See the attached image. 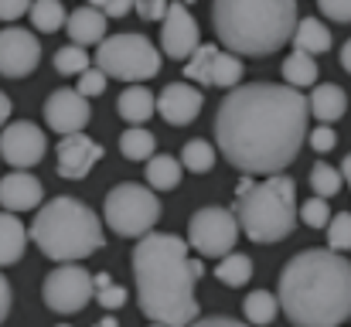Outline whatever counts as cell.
I'll return each instance as SVG.
<instances>
[{
	"mask_svg": "<svg viewBox=\"0 0 351 327\" xmlns=\"http://www.w3.org/2000/svg\"><path fill=\"white\" fill-rule=\"evenodd\" d=\"M335 143H338V136H335V130L324 123V126H317V130H311V147L317 150V154H328V150H335Z\"/></svg>",
	"mask_w": 351,
	"mask_h": 327,
	"instance_id": "obj_40",
	"label": "cell"
},
{
	"mask_svg": "<svg viewBox=\"0 0 351 327\" xmlns=\"http://www.w3.org/2000/svg\"><path fill=\"white\" fill-rule=\"evenodd\" d=\"M55 69L62 75H86L93 69V55H86L82 45H65L55 51Z\"/></svg>",
	"mask_w": 351,
	"mask_h": 327,
	"instance_id": "obj_30",
	"label": "cell"
},
{
	"mask_svg": "<svg viewBox=\"0 0 351 327\" xmlns=\"http://www.w3.org/2000/svg\"><path fill=\"white\" fill-rule=\"evenodd\" d=\"M31 7H34V0H0V17L10 24L21 14H31Z\"/></svg>",
	"mask_w": 351,
	"mask_h": 327,
	"instance_id": "obj_41",
	"label": "cell"
},
{
	"mask_svg": "<svg viewBox=\"0 0 351 327\" xmlns=\"http://www.w3.org/2000/svg\"><path fill=\"white\" fill-rule=\"evenodd\" d=\"M160 48L171 58H191L202 45H198V24L188 14V3H171L164 24H160Z\"/></svg>",
	"mask_w": 351,
	"mask_h": 327,
	"instance_id": "obj_14",
	"label": "cell"
},
{
	"mask_svg": "<svg viewBox=\"0 0 351 327\" xmlns=\"http://www.w3.org/2000/svg\"><path fill=\"white\" fill-rule=\"evenodd\" d=\"M31 239L55 263H79L106 245L99 218L79 198H51L34 218Z\"/></svg>",
	"mask_w": 351,
	"mask_h": 327,
	"instance_id": "obj_5",
	"label": "cell"
},
{
	"mask_svg": "<svg viewBox=\"0 0 351 327\" xmlns=\"http://www.w3.org/2000/svg\"><path fill=\"white\" fill-rule=\"evenodd\" d=\"M58 327H69V324H58Z\"/></svg>",
	"mask_w": 351,
	"mask_h": 327,
	"instance_id": "obj_50",
	"label": "cell"
},
{
	"mask_svg": "<svg viewBox=\"0 0 351 327\" xmlns=\"http://www.w3.org/2000/svg\"><path fill=\"white\" fill-rule=\"evenodd\" d=\"M41 195H45L41 181L34 174H27V171H14V174H7L0 181V205H3V212H31V208H38Z\"/></svg>",
	"mask_w": 351,
	"mask_h": 327,
	"instance_id": "obj_18",
	"label": "cell"
},
{
	"mask_svg": "<svg viewBox=\"0 0 351 327\" xmlns=\"http://www.w3.org/2000/svg\"><path fill=\"white\" fill-rule=\"evenodd\" d=\"M181 164H184L191 174H208V171L215 167V147L205 143V140H191V143H184V150H181Z\"/></svg>",
	"mask_w": 351,
	"mask_h": 327,
	"instance_id": "obj_31",
	"label": "cell"
},
{
	"mask_svg": "<svg viewBox=\"0 0 351 327\" xmlns=\"http://www.w3.org/2000/svg\"><path fill=\"white\" fill-rule=\"evenodd\" d=\"M24 245H27V232L24 225L14 218V212H3L0 218V263L10 266L24 256Z\"/></svg>",
	"mask_w": 351,
	"mask_h": 327,
	"instance_id": "obj_23",
	"label": "cell"
},
{
	"mask_svg": "<svg viewBox=\"0 0 351 327\" xmlns=\"http://www.w3.org/2000/svg\"><path fill=\"white\" fill-rule=\"evenodd\" d=\"M133 280L136 300L147 321L167 327H191L198 321L195 300V269L188 242L167 232H150L133 249Z\"/></svg>",
	"mask_w": 351,
	"mask_h": 327,
	"instance_id": "obj_2",
	"label": "cell"
},
{
	"mask_svg": "<svg viewBox=\"0 0 351 327\" xmlns=\"http://www.w3.org/2000/svg\"><path fill=\"white\" fill-rule=\"evenodd\" d=\"M96 300L106 307V311H117L126 304V290L113 283V276L110 273H96Z\"/></svg>",
	"mask_w": 351,
	"mask_h": 327,
	"instance_id": "obj_33",
	"label": "cell"
},
{
	"mask_svg": "<svg viewBox=\"0 0 351 327\" xmlns=\"http://www.w3.org/2000/svg\"><path fill=\"white\" fill-rule=\"evenodd\" d=\"M96 69L119 82H143L160 72V51L143 34H113L99 45Z\"/></svg>",
	"mask_w": 351,
	"mask_h": 327,
	"instance_id": "obj_8",
	"label": "cell"
},
{
	"mask_svg": "<svg viewBox=\"0 0 351 327\" xmlns=\"http://www.w3.org/2000/svg\"><path fill=\"white\" fill-rule=\"evenodd\" d=\"M10 116V96H0V119Z\"/></svg>",
	"mask_w": 351,
	"mask_h": 327,
	"instance_id": "obj_46",
	"label": "cell"
},
{
	"mask_svg": "<svg viewBox=\"0 0 351 327\" xmlns=\"http://www.w3.org/2000/svg\"><path fill=\"white\" fill-rule=\"evenodd\" d=\"M280 307L293 327H338L351 317V263L335 249L297 252L280 273Z\"/></svg>",
	"mask_w": 351,
	"mask_h": 327,
	"instance_id": "obj_3",
	"label": "cell"
},
{
	"mask_svg": "<svg viewBox=\"0 0 351 327\" xmlns=\"http://www.w3.org/2000/svg\"><path fill=\"white\" fill-rule=\"evenodd\" d=\"M297 0H215L212 27L232 55H273L297 31Z\"/></svg>",
	"mask_w": 351,
	"mask_h": 327,
	"instance_id": "obj_4",
	"label": "cell"
},
{
	"mask_svg": "<svg viewBox=\"0 0 351 327\" xmlns=\"http://www.w3.org/2000/svg\"><path fill=\"white\" fill-rule=\"evenodd\" d=\"M242 314H245V321L252 327L273 324L276 314H280V297H273L269 290H256V293H249L242 300Z\"/></svg>",
	"mask_w": 351,
	"mask_h": 327,
	"instance_id": "obj_25",
	"label": "cell"
},
{
	"mask_svg": "<svg viewBox=\"0 0 351 327\" xmlns=\"http://www.w3.org/2000/svg\"><path fill=\"white\" fill-rule=\"evenodd\" d=\"M181 171H184L181 160H174V157H167V154H154V157L147 160V184H150L154 191H174V188L181 184Z\"/></svg>",
	"mask_w": 351,
	"mask_h": 327,
	"instance_id": "obj_22",
	"label": "cell"
},
{
	"mask_svg": "<svg viewBox=\"0 0 351 327\" xmlns=\"http://www.w3.org/2000/svg\"><path fill=\"white\" fill-rule=\"evenodd\" d=\"M106 79H110V75H106L103 69H89L86 75H79V86H75V89H79L86 99H89V96H103V93H106Z\"/></svg>",
	"mask_w": 351,
	"mask_h": 327,
	"instance_id": "obj_36",
	"label": "cell"
},
{
	"mask_svg": "<svg viewBox=\"0 0 351 327\" xmlns=\"http://www.w3.org/2000/svg\"><path fill=\"white\" fill-rule=\"evenodd\" d=\"M86 3L96 7V10H103L106 17H123V14H130L136 7V0H86Z\"/></svg>",
	"mask_w": 351,
	"mask_h": 327,
	"instance_id": "obj_39",
	"label": "cell"
},
{
	"mask_svg": "<svg viewBox=\"0 0 351 327\" xmlns=\"http://www.w3.org/2000/svg\"><path fill=\"white\" fill-rule=\"evenodd\" d=\"M311 99L293 86L252 82L229 89L215 112V140L242 174H283L307 140Z\"/></svg>",
	"mask_w": 351,
	"mask_h": 327,
	"instance_id": "obj_1",
	"label": "cell"
},
{
	"mask_svg": "<svg viewBox=\"0 0 351 327\" xmlns=\"http://www.w3.org/2000/svg\"><path fill=\"white\" fill-rule=\"evenodd\" d=\"M103 218H106V225H110L117 235L143 239V235H150V228L160 221V202H157L154 191H147V184L123 181V184H117V188L106 195Z\"/></svg>",
	"mask_w": 351,
	"mask_h": 327,
	"instance_id": "obj_7",
	"label": "cell"
},
{
	"mask_svg": "<svg viewBox=\"0 0 351 327\" xmlns=\"http://www.w3.org/2000/svg\"><path fill=\"white\" fill-rule=\"evenodd\" d=\"M150 327H167V324H157V321H154V324H150Z\"/></svg>",
	"mask_w": 351,
	"mask_h": 327,
	"instance_id": "obj_49",
	"label": "cell"
},
{
	"mask_svg": "<svg viewBox=\"0 0 351 327\" xmlns=\"http://www.w3.org/2000/svg\"><path fill=\"white\" fill-rule=\"evenodd\" d=\"M45 123L69 136V133H82V126L89 123V99L79 93V89H58L48 96L45 103Z\"/></svg>",
	"mask_w": 351,
	"mask_h": 327,
	"instance_id": "obj_16",
	"label": "cell"
},
{
	"mask_svg": "<svg viewBox=\"0 0 351 327\" xmlns=\"http://www.w3.org/2000/svg\"><path fill=\"white\" fill-rule=\"evenodd\" d=\"M41 62V45L31 31L24 27H3L0 34V72L3 79H24L38 69Z\"/></svg>",
	"mask_w": 351,
	"mask_h": 327,
	"instance_id": "obj_12",
	"label": "cell"
},
{
	"mask_svg": "<svg viewBox=\"0 0 351 327\" xmlns=\"http://www.w3.org/2000/svg\"><path fill=\"white\" fill-rule=\"evenodd\" d=\"M31 24H34L38 31H45V34L62 31V27L69 24L62 0H34V7H31Z\"/></svg>",
	"mask_w": 351,
	"mask_h": 327,
	"instance_id": "obj_28",
	"label": "cell"
},
{
	"mask_svg": "<svg viewBox=\"0 0 351 327\" xmlns=\"http://www.w3.org/2000/svg\"><path fill=\"white\" fill-rule=\"evenodd\" d=\"M45 150H48L45 133H41L34 123H27V119L10 123V126H3V133H0V154H3V160H7L10 167H17V171L34 167V164L45 157Z\"/></svg>",
	"mask_w": 351,
	"mask_h": 327,
	"instance_id": "obj_13",
	"label": "cell"
},
{
	"mask_svg": "<svg viewBox=\"0 0 351 327\" xmlns=\"http://www.w3.org/2000/svg\"><path fill=\"white\" fill-rule=\"evenodd\" d=\"M69 38H72V45H103L106 41V14L103 10H96V7H79V10H72L69 14Z\"/></svg>",
	"mask_w": 351,
	"mask_h": 327,
	"instance_id": "obj_19",
	"label": "cell"
},
{
	"mask_svg": "<svg viewBox=\"0 0 351 327\" xmlns=\"http://www.w3.org/2000/svg\"><path fill=\"white\" fill-rule=\"evenodd\" d=\"M293 48H297V51H307V55H324V51L331 48V31H328L321 21L307 17V21H300L297 31H293Z\"/></svg>",
	"mask_w": 351,
	"mask_h": 327,
	"instance_id": "obj_24",
	"label": "cell"
},
{
	"mask_svg": "<svg viewBox=\"0 0 351 327\" xmlns=\"http://www.w3.org/2000/svg\"><path fill=\"white\" fill-rule=\"evenodd\" d=\"M96 327H117V321H113V317H106V321H99Z\"/></svg>",
	"mask_w": 351,
	"mask_h": 327,
	"instance_id": "obj_48",
	"label": "cell"
},
{
	"mask_svg": "<svg viewBox=\"0 0 351 327\" xmlns=\"http://www.w3.org/2000/svg\"><path fill=\"white\" fill-rule=\"evenodd\" d=\"M117 109H119V116H123L126 123L140 126V123H147V119L157 112V99L150 96V89H147V86H130V89H123V93H119Z\"/></svg>",
	"mask_w": 351,
	"mask_h": 327,
	"instance_id": "obj_20",
	"label": "cell"
},
{
	"mask_svg": "<svg viewBox=\"0 0 351 327\" xmlns=\"http://www.w3.org/2000/svg\"><path fill=\"white\" fill-rule=\"evenodd\" d=\"M0 293H3V300H0V321H7L10 317V283L7 280H0Z\"/></svg>",
	"mask_w": 351,
	"mask_h": 327,
	"instance_id": "obj_43",
	"label": "cell"
},
{
	"mask_svg": "<svg viewBox=\"0 0 351 327\" xmlns=\"http://www.w3.org/2000/svg\"><path fill=\"white\" fill-rule=\"evenodd\" d=\"M331 205H328V198H307L304 202V208H300V221L307 225V228H328L331 225Z\"/></svg>",
	"mask_w": 351,
	"mask_h": 327,
	"instance_id": "obj_34",
	"label": "cell"
},
{
	"mask_svg": "<svg viewBox=\"0 0 351 327\" xmlns=\"http://www.w3.org/2000/svg\"><path fill=\"white\" fill-rule=\"evenodd\" d=\"M239 218L229 208H198L188 221V245L198 256H212V259H226L232 252L235 239H239Z\"/></svg>",
	"mask_w": 351,
	"mask_h": 327,
	"instance_id": "obj_9",
	"label": "cell"
},
{
	"mask_svg": "<svg viewBox=\"0 0 351 327\" xmlns=\"http://www.w3.org/2000/svg\"><path fill=\"white\" fill-rule=\"evenodd\" d=\"M41 297L55 314H79L96 297V276L75 263H62L58 269L45 276Z\"/></svg>",
	"mask_w": 351,
	"mask_h": 327,
	"instance_id": "obj_10",
	"label": "cell"
},
{
	"mask_svg": "<svg viewBox=\"0 0 351 327\" xmlns=\"http://www.w3.org/2000/svg\"><path fill=\"white\" fill-rule=\"evenodd\" d=\"M154 147H157V140H154V133L143 130V126H130V130L119 136V150H123L126 160H150V157H154Z\"/></svg>",
	"mask_w": 351,
	"mask_h": 327,
	"instance_id": "obj_27",
	"label": "cell"
},
{
	"mask_svg": "<svg viewBox=\"0 0 351 327\" xmlns=\"http://www.w3.org/2000/svg\"><path fill=\"white\" fill-rule=\"evenodd\" d=\"M328 249L335 252H348L351 249V215L348 212H338L328 225Z\"/></svg>",
	"mask_w": 351,
	"mask_h": 327,
	"instance_id": "obj_35",
	"label": "cell"
},
{
	"mask_svg": "<svg viewBox=\"0 0 351 327\" xmlns=\"http://www.w3.org/2000/svg\"><path fill=\"white\" fill-rule=\"evenodd\" d=\"M191 269H195V276H202V273H205V266H202V259H191Z\"/></svg>",
	"mask_w": 351,
	"mask_h": 327,
	"instance_id": "obj_47",
	"label": "cell"
},
{
	"mask_svg": "<svg viewBox=\"0 0 351 327\" xmlns=\"http://www.w3.org/2000/svg\"><path fill=\"white\" fill-rule=\"evenodd\" d=\"M345 184V174L331 164H314L311 167V191H317V198H335Z\"/></svg>",
	"mask_w": 351,
	"mask_h": 327,
	"instance_id": "obj_32",
	"label": "cell"
},
{
	"mask_svg": "<svg viewBox=\"0 0 351 327\" xmlns=\"http://www.w3.org/2000/svg\"><path fill=\"white\" fill-rule=\"evenodd\" d=\"M345 109H348V96H345L341 86H331V82L314 86V93H311V112L321 123H338L345 116Z\"/></svg>",
	"mask_w": 351,
	"mask_h": 327,
	"instance_id": "obj_21",
	"label": "cell"
},
{
	"mask_svg": "<svg viewBox=\"0 0 351 327\" xmlns=\"http://www.w3.org/2000/svg\"><path fill=\"white\" fill-rule=\"evenodd\" d=\"M205 106V96L188 86V82H171L164 86V93L157 96V112L171 123V126H188Z\"/></svg>",
	"mask_w": 351,
	"mask_h": 327,
	"instance_id": "obj_17",
	"label": "cell"
},
{
	"mask_svg": "<svg viewBox=\"0 0 351 327\" xmlns=\"http://www.w3.org/2000/svg\"><path fill=\"white\" fill-rule=\"evenodd\" d=\"M341 65H345V72H351V41L341 45Z\"/></svg>",
	"mask_w": 351,
	"mask_h": 327,
	"instance_id": "obj_44",
	"label": "cell"
},
{
	"mask_svg": "<svg viewBox=\"0 0 351 327\" xmlns=\"http://www.w3.org/2000/svg\"><path fill=\"white\" fill-rule=\"evenodd\" d=\"M235 218L252 242H280L297 228V184L283 174L235 195Z\"/></svg>",
	"mask_w": 351,
	"mask_h": 327,
	"instance_id": "obj_6",
	"label": "cell"
},
{
	"mask_svg": "<svg viewBox=\"0 0 351 327\" xmlns=\"http://www.w3.org/2000/svg\"><path fill=\"white\" fill-rule=\"evenodd\" d=\"M191 327H252L249 321L242 324V321H232V317H202V321H195Z\"/></svg>",
	"mask_w": 351,
	"mask_h": 327,
	"instance_id": "obj_42",
	"label": "cell"
},
{
	"mask_svg": "<svg viewBox=\"0 0 351 327\" xmlns=\"http://www.w3.org/2000/svg\"><path fill=\"white\" fill-rule=\"evenodd\" d=\"M184 75L191 82H202V86H215V89H239L242 75H245V65L235 58L232 51H222L219 45H202L188 65H184Z\"/></svg>",
	"mask_w": 351,
	"mask_h": 327,
	"instance_id": "obj_11",
	"label": "cell"
},
{
	"mask_svg": "<svg viewBox=\"0 0 351 327\" xmlns=\"http://www.w3.org/2000/svg\"><path fill=\"white\" fill-rule=\"evenodd\" d=\"M103 147L93 140V136H86V133H69V136H62V143H58V178H65V181H82L99 160H103Z\"/></svg>",
	"mask_w": 351,
	"mask_h": 327,
	"instance_id": "obj_15",
	"label": "cell"
},
{
	"mask_svg": "<svg viewBox=\"0 0 351 327\" xmlns=\"http://www.w3.org/2000/svg\"><path fill=\"white\" fill-rule=\"evenodd\" d=\"M171 3H178V0H136V14H140L143 21H160V24H164ZM181 3H191V0H181Z\"/></svg>",
	"mask_w": 351,
	"mask_h": 327,
	"instance_id": "obj_37",
	"label": "cell"
},
{
	"mask_svg": "<svg viewBox=\"0 0 351 327\" xmlns=\"http://www.w3.org/2000/svg\"><path fill=\"white\" fill-rule=\"evenodd\" d=\"M341 174H345V184L351 188V154L345 157V160H341Z\"/></svg>",
	"mask_w": 351,
	"mask_h": 327,
	"instance_id": "obj_45",
	"label": "cell"
},
{
	"mask_svg": "<svg viewBox=\"0 0 351 327\" xmlns=\"http://www.w3.org/2000/svg\"><path fill=\"white\" fill-rule=\"evenodd\" d=\"M215 276H219L226 287H245L249 276H252V259H249L245 252H229V256L219 263Z\"/></svg>",
	"mask_w": 351,
	"mask_h": 327,
	"instance_id": "obj_29",
	"label": "cell"
},
{
	"mask_svg": "<svg viewBox=\"0 0 351 327\" xmlns=\"http://www.w3.org/2000/svg\"><path fill=\"white\" fill-rule=\"evenodd\" d=\"M283 79H287V86H293V89H304V86L317 82V62H314V55H307V51L287 55V62H283Z\"/></svg>",
	"mask_w": 351,
	"mask_h": 327,
	"instance_id": "obj_26",
	"label": "cell"
},
{
	"mask_svg": "<svg viewBox=\"0 0 351 327\" xmlns=\"http://www.w3.org/2000/svg\"><path fill=\"white\" fill-rule=\"evenodd\" d=\"M317 7H321V14L331 17V21H341V24L351 21V0H317Z\"/></svg>",
	"mask_w": 351,
	"mask_h": 327,
	"instance_id": "obj_38",
	"label": "cell"
}]
</instances>
